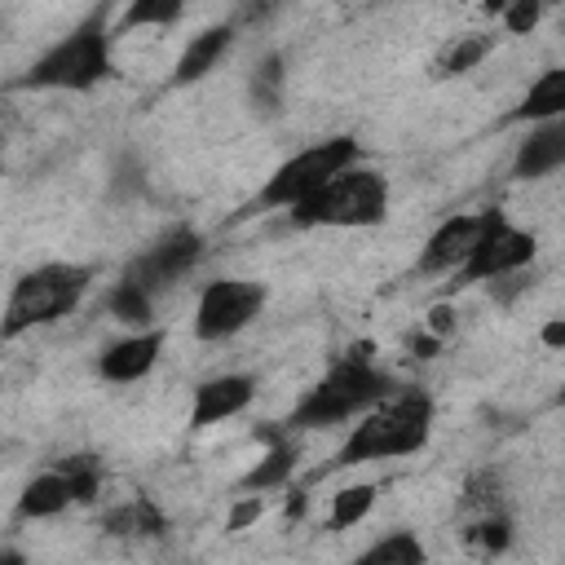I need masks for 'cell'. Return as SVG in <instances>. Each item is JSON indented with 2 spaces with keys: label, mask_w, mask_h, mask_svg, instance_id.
Returning <instances> with one entry per match:
<instances>
[{
  "label": "cell",
  "mask_w": 565,
  "mask_h": 565,
  "mask_svg": "<svg viewBox=\"0 0 565 565\" xmlns=\"http://www.w3.org/2000/svg\"><path fill=\"white\" fill-rule=\"evenodd\" d=\"M450 327H455V313H450V305H437V309L428 313V331H433V335H446Z\"/></svg>",
  "instance_id": "cell-28"
},
{
  "label": "cell",
  "mask_w": 565,
  "mask_h": 565,
  "mask_svg": "<svg viewBox=\"0 0 565 565\" xmlns=\"http://www.w3.org/2000/svg\"><path fill=\"white\" fill-rule=\"evenodd\" d=\"M199 252H203V238H199L194 230H172V234H163L154 247H146V252L124 269L119 282H128V287H137L141 296L154 300V291H163L168 282H177V278L199 260Z\"/></svg>",
  "instance_id": "cell-8"
},
{
  "label": "cell",
  "mask_w": 565,
  "mask_h": 565,
  "mask_svg": "<svg viewBox=\"0 0 565 565\" xmlns=\"http://www.w3.org/2000/svg\"><path fill=\"white\" fill-rule=\"evenodd\" d=\"M278 79H282V57H269L260 66V75H256V97L265 102V110L278 102Z\"/></svg>",
  "instance_id": "cell-25"
},
{
  "label": "cell",
  "mask_w": 565,
  "mask_h": 565,
  "mask_svg": "<svg viewBox=\"0 0 565 565\" xmlns=\"http://www.w3.org/2000/svg\"><path fill=\"white\" fill-rule=\"evenodd\" d=\"M159 353H163V331L150 327V331H137V335L110 344V349L97 358V371H102V380L132 384V380L150 375V366L159 362Z\"/></svg>",
  "instance_id": "cell-12"
},
{
  "label": "cell",
  "mask_w": 565,
  "mask_h": 565,
  "mask_svg": "<svg viewBox=\"0 0 565 565\" xmlns=\"http://www.w3.org/2000/svg\"><path fill=\"white\" fill-rule=\"evenodd\" d=\"M490 44H494L490 35H459V40H455V44L441 53L437 71H441V75H463V71H472V66H477V62L490 53Z\"/></svg>",
  "instance_id": "cell-20"
},
{
  "label": "cell",
  "mask_w": 565,
  "mask_h": 565,
  "mask_svg": "<svg viewBox=\"0 0 565 565\" xmlns=\"http://www.w3.org/2000/svg\"><path fill=\"white\" fill-rule=\"evenodd\" d=\"M93 282V269L88 265H40L31 274H22L4 300V313H0V340H18L22 331L31 327H44L62 313H71L84 291Z\"/></svg>",
  "instance_id": "cell-3"
},
{
  "label": "cell",
  "mask_w": 565,
  "mask_h": 565,
  "mask_svg": "<svg viewBox=\"0 0 565 565\" xmlns=\"http://www.w3.org/2000/svg\"><path fill=\"white\" fill-rule=\"evenodd\" d=\"M543 340H547V344H552V349H556V344H561V340H565V327H561V322H552V327H547V331H543Z\"/></svg>",
  "instance_id": "cell-30"
},
{
  "label": "cell",
  "mask_w": 565,
  "mask_h": 565,
  "mask_svg": "<svg viewBox=\"0 0 565 565\" xmlns=\"http://www.w3.org/2000/svg\"><path fill=\"white\" fill-rule=\"evenodd\" d=\"M561 110H565V71H547L512 110V119H556Z\"/></svg>",
  "instance_id": "cell-17"
},
{
  "label": "cell",
  "mask_w": 565,
  "mask_h": 565,
  "mask_svg": "<svg viewBox=\"0 0 565 565\" xmlns=\"http://www.w3.org/2000/svg\"><path fill=\"white\" fill-rule=\"evenodd\" d=\"M110 71V49H106V9H93L71 35H62L44 57L31 62L22 75V88H66L84 93Z\"/></svg>",
  "instance_id": "cell-5"
},
{
  "label": "cell",
  "mask_w": 565,
  "mask_h": 565,
  "mask_svg": "<svg viewBox=\"0 0 565 565\" xmlns=\"http://www.w3.org/2000/svg\"><path fill=\"white\" fill-rule=\"evenodd\" d=\"M353 163H358V141L353 137H327V141L291 154L282 168H274V177L260 185L256 203L260 207H296Z\"/></svg>",
  "instance_id": "cell-6"
},
{
  "label": "cell",
  "mask_w": 565,
  "mask_h": 565,
  "mask_svg": "<svg viewBox=\"0 0 565 565\" xmlns=\"http://www.w3.org/2000/svg\"><path fill=\"white\" fill-rule=\"evenodd\" d=\"M561 163H565V124H561V119H547L543 128H534V132L521 141L512 172H516L521 181H534V177L556 172Z\"/></svg>",
  "instance_id": "cell-13"
},
{
  "label": "cell",
  "mask_w": 565,
  "mask_h": 565,
  "mask_svg": "<svg viewBox=\"0 0 565 565\" xmlns=\"http://www.w3.org/2000/svg\"><path fill=\"white\" fill-rule=\"evenodd\" d=\"M534 22H539V4H534V0H521V4L503 9V26H508L512 35H525V31H534Z\"/></svg>",
  "instance_id": "cell-26"
},
{
  "label": "cell",
  "mask_w": 565,
  "mask_h": 565,
  "mask_svg": "<svg viewBox=\"0 0 565 565\" xmlns=\"http://www.w3.org/2000/svg\"><path fill=\"white\" fill-rule=\"evenodd\" d=\"M428 428H433V402L424 393H388L353 433L349 441L340 446L335 455V468H353V463H366V459H397V455H411L428 441Z\"/></svg>",
  "instance_id": "cell-1"
},
{
  "label": "cell",
  "mask_w": 565,
  "mask_h": 565,
  "mask_svg": "<svg viewBox=\"0 0 565 565\" xmlns=\"http://www.w3.org/2000/svg\"><path fill=\"white\" fill-rule=\"evenodd\" d=\"M230 40H234V31H230V26H207V31H199V35L181 49L177 71H172V84H194V79H203V75L225 57Z\"/></svg>",
  "instance_id": "cell-14"
},
{
  "label": "cell",
  "mask_w": 565,
  "mask_h": 565,
  "mask_svg": "<svg viewBox=\"0 0 565 565\" xmlns=\"http://www.w3.org/2000/svg\"><path fill=\"white\" fill-rule=\"evenodd\" d=\"M71 503H75L71 481H66V472L57 468V472H40L35 481H26V490H22V499H18V512L31 516V521H44V516L66 512Z\"/></svg>",
  "instance_id": "cell-15"
},
{
  "label": "cell",
  "mask_w": 565,
  "mask_h": 565,
  "mask_svg": "<svg viewBox=\"0 0 565 565\" xmlns=\"http://www.w3.org/2000/svg\"><path fill=\"white\" fill-rule=\"evenodd\" d=\"M375 508V486H344L331 499V530H353Z\"/></svg>",
  "instance_id": "cell-19"
},
{
  "label": "cell",
  "mask_w": 565,
  "mask_h": 565,
  "mask_svg": "<svg viewBox=\"0 0 565 565\" xmlns=\"http://www.w3.org/2000/svg\"><path fill=\"white\" fill-rule=\"evenodd\" d=\"M530 260H534V234L512 230L508 221H499V225L472 247V256L459 265V278H463V282H486V278L516 274V269L530 265Z\"/></svg>",
  "instance_id": "cell-10"
},
{
  "label": "cell",
  "mask_w": 565,
  "mask_h": 565,
  "mask_svg": "<svg viewBox=\"0 0 565 565\" xmlns=\"http://www.w3.org/2000/svg\"><path fill=\"white\" fill-rule=\"evenodd\" d=\"M181 18V4L177 0H163V4H154V0H141V4H132L128 9V26H159V22H177Z\"/></svg>",
  "instance_id": "cell-23"
},
{
  "label": "cell",
  "mask_w": 565,
  "mask_h": 565,
  "mask_svg": "<svg viewBox=\"0 0 565 565\" xmlns=\"http://www.w3.org/2000/svg\"><path fill=\"white\" fill-rule=\"evenodd\" d=\"M388 388H393L388 375L371 366V344H358V349H349L344 362H335V366L296 402V411H291L287 424H291V428H327V424H340V419H349L353 411H362V406L388 397Z\"/></svg>",
  "instance_id": "cell-2"
},
{
  "label": "cell",
  "mask_w": 565,
  "mask_h": 565,
  "mask_svg": "<svg viewBox=\"0 0 565 565\" xmlns=\"http://www.w3.org/2000/svg\"><path fill=\"white\" fill-rule=\"evenodd\" d=\"M62 472H66V481H71V494H75L79 503L97 494V463H93L88 455H75V459H66V463H62Z\"/></svg>",
  "instance_id": "cell-22"
},
{
  "label": "cell",
  "mask_w": 565,
  "mask_h": 565,
  "mask_svg": "<svg viewBox=\"0 0 565 565\" xmlns=\"http://www.w3.org/2000/svg\"><path fill=\"white\" fill-rule=\"evenodd\" d=\"M260 508H265V503H260V494H243V499L234 503V512H230L225 530H234V534H238V530H247V525L260 516Z\"/></svg>",
  "instance_id": "cell-27"
},
{
  "label": "cell",
  "mask_w": 565,
  "mask_h": 565,
  "mask_svg": "<svg viewBox=\"0 0 565 565\" xmlns=\"http://www.w3.org/2000/svg\"><path fill=\"white\" fill-rule=\"evenodd\" d=\"M468 539H472L477 547H486V552H503V547H508V521H503V516H490V521L472 525Z\"/></svg>",
  "instance_id": "cell-24"
},
{
  "label": "cell",
  "mask_w": 565,
  "mask_h": 565,
  "mask_svg": "<svg viewBox=\"0 0 565 565\" xmlns=\"http://www.w3.org/2000/svg\"><path fill=\"white\" fill-rule=\"evenodd\" d=\"M353 565H428V552L411 530H393V534L375 539Z\"/></svg>",
  "instance_id": "cell-16"
},
{
  "label": "cell",
  "mask_w": 565,
  "mask_h": 565,
  "mask_svg": "<svg viewBox=\"0 0 565 565\" xmlns=\"http://www.w3.org/2000/svg\"><path fill=\"white\" fill-rule=\"evenodd\" d=\"M0 172H4V163H0Z\"/></svg>",
  "instance_id": "cell-32"
},
{
  "label": "cell",
  "mask_w": 565,
  "mask_h": 565,
  "mask_svg": "<svg viewBox=\"0 0 565 565\" xmlns=\"http://www.w3.org/2000/svg\"><path fill=\"white\" fill-rule=\"evenodd\" d=\"M388 207V181L375 168H344L340 177H331L318 194H309L305 203L291 207V221L313 230V225H331V230H362V225H380Z\"/></svg>",
  "instance_id": "cell-4"
},
{
  "label": "cell",
  "mask_w": 565,
  "mask_h": 565,
  "mask_svg": "<svg viewBox=\"0 0 565 565\" xmlns=\"http://www.w3.org/2000/svg\"><path fill=\"white\" fill-rule=\"evenodd\" d=\"M291 468H296V446L291 441H282V437H274V446L265 450V459L243 477V490H274V486H282L287 477H291Z\"/></svg>",
  "instance_id": "cell-18"
},
{
  "label": "cell",
  "mask_w": 565,
  "mask_h": 565,
  "mask_svg": "<svg viewBox=\"0 0 565 565\" xmlns=\"http://www.w3.org/2000/svg\"><path fill=\"white\" fill-rule=\"evenodd\" d=\"M0 565H26L22 552H0Z\"/></svg>",
  "instance_id": "cell-31"
},
{
  "label": "cell",
  "mask_w": 565,
  "mask_h": 565,
  "mask_svg": "<svg viewBox=\"0 0 565 565\" xmlns=\"http://www.w3.org/2000/svg\"><path fill=\"white\" fill-rule=\"evenodd\" d=\"M411 349H415L419 358H433V349H437V335H415V340H411Z\"/></svg>",
  "instance_id": "cell-29"
},
{
  "label": "cell",
  "mask_w": 565,
  "mask_h": 565,
  "mask_svg": "<svg viewBox=\"0 0 565 565\" xmlns=\"http://www.w3.org/2000/svg\"><path fill=\"white\" fill-rule=\"evenodd\" d=\"M503 216L499 212H463V216H450L433 230V238L424 243V256H419V269L424 274H441V269H459L472 247L499 225Z\"/></svg>",
  "instance_id": "cell-9"
},
{
  "label": "cell",
  "mask_w": 565,
  "mask_h": 565,
  "mask_svg": "<svg viewBox=\"0 0 565 565\" xmlns=\"http://www.w3.org/2000/svg\"><path fill=\"white\" fill-rule=\"evenodd\" d=\"M265 309V287L247 278H216L194 309V335L199 340H230L238 335L256 313Z\"/></svg>",
  "instance_id": "cell-7"
},
{
  "label": "cell",
  "mask_w": 565,
  "mask_h": 565,
  "mask_svg": "<svg viewBox=\"0 0 565 565\" xmlns=\"http://www.w3.org/2000/svg\"><path fill=\"white\" fill-rule=\"evenodd\" d=\"M252 397H256V380H252V375H216V380H203V384L194 388L190 428H212V424L238 415Z\"/></svg>",
  "instance_id": "cell-11"
},
{
  "label": "cell",
  "mask_w": 565,
  "mask_h": 565,
  "mask_svg": "<svg viewBox=\"0 0 565 565\" xmlns=\"http://www.w3.org/2000/svg\"><path fill=\"white\" fill-rule=\"evenodd\" d=\"M150 309H154V300L141 296V291L128 287V282H119V287L110 291V313H115L119 322L137 327V331H150Z\"/></svg>",
  "instance_id": "cell-21"
}]
</instances>
